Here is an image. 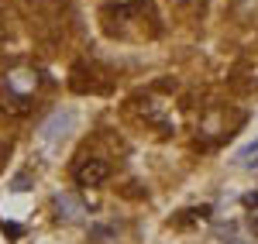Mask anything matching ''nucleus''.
Listing matches in <instances>:
<instances>
[{
	"label": "nucleus",
	"instance_id": "1",
	"mask_svg": "<svg viewBox=\"0 0 258 244\" xmlns=\"http://www.w3.org/2000/svg\"><path fill=\"white\" fill-rule=\"evenodd\" d=\"M107 176H110V169L103 158H86L83 165H76V183L80 186H100Z\"/></svg>",
	"mask_w": 258,
	"mask_h": 244
},
{
	"label": "nucleus",
	"instance_id": "2",
	"mask_svg": "<svg viewBox=\"0 0 258 244\" xmlns=\"http://www.w3.org/2000/svg\"><path fill=\"white\" fill-rule=\"evenodd\" d=\"M244 206H248V210H258V193H248V196H244Z\"/></svg>",
	"mask_w": 258,
	"mask_h": 244
},
{
	"label": "nucleus",
	"instance_id": "3",
	"mask_svg": "<svg viewBox=\"0 0 258 244\" xmlns=\"http://www.w3.org/2000/svg\"><path fill=\"white\" fill-rule=\"evenodd\" d=\"M0 31H4V24H0Z\"/></svg>",
	"mask_w": 258,
	"mask_h": 244
}]
</instances>
